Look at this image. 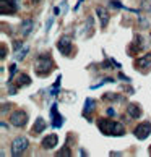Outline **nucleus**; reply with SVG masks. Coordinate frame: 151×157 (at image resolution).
<instances>
[{"mask_svg":"<svg viewBox=\"0 0 151 157\" xmlns=\"http://www.w3.org/2000/svg\"><path fill=\"white\" fill-rule=\"evenodd\" d=\"M97 128L106 136H124L125 135V126L115 120L99 118L97 120Z\"/></svg>","mask_w":151,"mask_h":157,"instance_id":"f257e3e1","label":"nucleus"},{"mask_svg":"<svg viewBox=\"0 0 151 157\" xmlns=\"http://www.w3.org/2000/svg\"><path fill=\"white\" fill-rule=\"evenodd\" d=\"M54 60H52V57L49 54H42L38 57L36 63H34V71H36L39 76H47V75L52 71V68H54Z\"/></svg>","mask_w":151,"mask_h":157,"instance_id":"f03ea898","label":"nucleus"},{"mask_svg":"<svg viewBox=\"0 0 151 157\" xmlns=\"http://www.w3.org/2000/svg\"><path fill=\"white\" fill-rule=\"evenodd\" d=\"M28 120H30V117H28V113L25 112V110H13V112L10 113V123L15 128L26 126Z\"/></svg>","mask_w":151,"mask_h":157,"instance_id":"7ed1b4c3","label":"nucleus"},{"mask_svg":"<svg viewBox=\"0 0 151 157\" xmlns=\"http://www.w3.org/2000/svg\"><path fill=\"white\" fill-rule=\"evenodd\" d=\"M28 146H30V141L25 138V136H18L13 139V143H11V155H21L25 151L28 149Z\"/></svg>","mask_w":151,"mask_h":157,"instance_id":"20e7f679","label":"nucleus"},{"mask_svg":"<svg viewBox=\"0 0 151 157\" xmlns=\"http://www.w3.org/2000/svg\"><path fill=\"white\" fill-rule=\"evenodd\" d=\"M133 135H135L137 139H146L149 135H151V123L149 121H143V123H138L135 128H133Z\"/></svg>","mask_w":151,"mask_h":157,"instance_id":"39448f33","label":"nucleus"},{"mask_svg":"<svg viewBox=\"0 0 151 157\" xmlns=\"http://www.w3.org/2000/svg\"><path fill=\"white\" fill-rule=\"evenodd\" d=\"M57 49H59L63 55L67 57H73V44H72V39L68 36H62L57 42Z\"/></svg>","mask_w":151,"mask_h":157,"instance_id":"423d86ee","label":"nucleus"},{"mask_svg":"<svg viewBox=\"0 0 151 157\" xmlns=\"http://www.w3.org/2000/svg\"><path fill=\"white\" fill-rule=\"evenodd\" d=\"M135 68L140 73H148L149 71V70H151V50L146 52V54H145L143 57H140V59H137Z\"/></svg>","mask_w":151,"mask_h":157,"instance_id":"0eeeda50","label":"nucleus"},{"mask_svg":"<svg viewBox=\"0 0 151 157\" xmlns=\"http://www.w3.org/2000/svg\"><path fill=\"white\" fill-rule=\"evenodd\" d=\"M145 49V39H143V36L141 34H137L135 37H133V42L130 44V47H129V50H127V54L129 55H137L138 52H141Z\"/></svg>","mask_w":151,"mask_h":157,"instance_id":"6e6552de","label":"nucleus"},{"mask_svg":"<svg viewBox=\"0 0 151 157\" xmlns=\"http://www.w3.org/2000/svg\"><path fill=\"white\" fill-rule=\"evenodd\" d=\"M0 7H2L3 15L16 13L20 8V0H0Z\"/></svg>","mask_w":151,"mask_h":157,"instance_id":"1a4fd4ad","label":"nucleus"},{"mask_svg":"<svg viewBox=\"0 0 151 157\" xmlns=\"http://www.w3.org/2000/svg\"><path fill=\"white\" fill-rule=\"evenodd\" d=\"M63 121H65V118L59 113V107H57V104H54L52 109H50V123H52V128H60L63 125Z\"/></svg>","mask_w":151,"mask_h":157,"instance_id":"9d476101","label":"nucleus"},{"mask_svg":"<svg viewBox=\"0 0 151 157\" xmlns=\"http://www.w3.org/2000/svg\"><path fill=\"white\" fill-rule=\"evenodd\" d=\"M127 113H129L130 118L137 120V118H140L141 115H143V110H141V107L138 105V104L132 102V104H129V107H127Z\"/></svg>","mask_w":151,"mask_h":157,"instance_id":"9b49d317","label":"nucleus"},{"mask_svg":"<svg viewBox=\"0 0 151 157\" xmlns=\"http://www.w3.org/2000/svg\"><path fill=\"white\" fill-rule=\"evenodd\" d=\"M57 143H59V138H57V135H49V136H46L44 139H42V147L44 149H54L55 146H57Z\"/></svg>","mask_w":151,"mask_h":157,"instance_id":"f8f14e48","label":"nucleus"},{"mask_svg":"<svg viewBox=\"0 0 151 157\" xmlns=\"http://www.w3.org/2000/svg\"><path fill=\"white\" fill-rule=\"evenodd\" d=\"M33 28H34V21L33 20H25L21 23V36L23 37L30 36L31 31H33Z\"/></svg>","mask_w":151,"mask_h":157,"instance_id":"ddd939ff","label":"nucleus"},{"mask_svg":"<svg viewBox=\"0 0 151 157\" xmlns=\"http://www.w3.org/2000/svg\"><path fill=\"white\" fill-rule=\"evenodd\" d=\"M96 13H97V16H99V20H101V26H102V29L106 28L107 25H109V13L104 8H96Z\"/></svg>","mask_w":151,"mask_h":157,"instance_id":"4468645a","label":"nucleus"},{"mask_svg":"<svg viewBox=\"0 0 151 157\" xmlns=\"http://www.w3.org/2000/svg\"><path fill=\"white\" fill-rule=\"evenodd\" d=\"M46 130V120L42 117H39L36 121H34V126H33V135H39Z\"/></svg>","mask_w":151,"mask_h":157,"instance_id":"2eb2a0df","label":"nucleus"},{"mask_svg":"<svg viewBox=\"0 0 151 157\" xmlns=\"http://www.w3.org/2000/svg\"><path fill=\"white\" fill-rule=\"evenodd\" d=\"M102 101H112V102H124L125 97L122 94H117V92H107V94L102 96Z\"/></svg>","mask_w":151,"mask_h":157,"instance_id":"dca6fc26","label":"nucleus"},{"mask_svg":"<svg viewBox=\"0 0 151 157\" xmlns=\"http://www.w3.org/2000/svg\"><path fill=\"white\" fill-rule=\"evenodd\" d=\"M96 107V101L94 99H86L85 101V109H83V117H88L89 112H93Z\"/></svg>","mask_w":151,"mask_h":157,"instance_id":"f3484780","label":"nucleus"},{"mask_svg":"<svg viewBox=\"0 0 151 157\" xmlns=\"http://www.w3.org/2000/svg\"><path fill=\"white\" fill-rule=\"evenodd\" d=\"M31 84V78L28 75H20L18 79H16V88H21V86H28Z\"/></svg>","mask_w":151,"mask_h":157,"instance_id":"a211bd4d","label":"nucleus"},{"mask_svg":"<svg viewBox=\"0 0 151 157\" xmlns=\"http://www.w3.org/2000/svg\"><path fill=\"white\" fill-rule=\"evenodd\" d=\"M28 52H30V47H28V45H23L18 52H15V59L16 60H23L28 55Z\"/></svg>","mask_w":151,"mask_h":157,"instance_id":"6ab92c4d","label":"nucleus"},{"mask_svg":"<svg viewBox=\"0 0 151 157\" xmlns=\"http://www.w3.org/2000/svg\"><path fill=\"white\" fill-rule=\"evenodd\" d=\"M141 7H143V10L151 11V0H141Z\"/></svg>","mask_w":151,"mask_h":157,"instance_id":"aec40b11","label":"nucleus"},{"mask_svg":"<svg viewBox=\"0 0 151 157\" xmlns=\"http://www.w3.org/2000/svg\"><path fill=\"white\" fill-rule=\"evenodd\" d=\"M55 155H72V151L68 149V147H63V149H60Z\"/></svg>","mask_w":151,"mask_h":157,"instance_id":"412c9836","label":"nucleus"},{"mask_svg":"<svg viewBox=\"0 0 151 157\" xmlns=\"http://www.w3.org/2000/svg\"><path fill=\"white\" fill-rule=\"evenodd\" d=\"M23 45H25V44H23L21 40H15V42H13V52H18Z\"/></svg>","mask_w":151,"mask_h":157,"instance_id":"4be33fe9","label":"nucleus"},{"mask_svg":"<svg viewBox=\"0 0 151 157\" xmlns=\"http://www.w3.org/2000/svg\"><path fill=\"white\" fill-rule=\"evenodd\" d=\"M15 71H16V63H11V65H10V73H11V76H13Z\"/></svg>","mask_w":151,"mask_h":157,"instance_id":"5701e85b","label":"nucleus"},{"mask_svg":"<svg viewBox=\"0 0 151 157\" xmlns=\"http://www.w3.org/2000/svg\"><path fill=\"white\" fill-rule=\"evenodd\" d=\"M107 115H109V117H115V112H114V109H107Z\"/></svg>","mask_w":151,"mask_h":157,"instance_id":"b1692460","label":"nucleus"},{"mask_svg":"<svg viewBox=\"0 0 151 157\" xmlns=\"http://www.w3.org/2000/svg\"><path fill=\"white\" fill-rule=\"evenodd\" d=\"M119 78H120V79H124V81H130L129 78L125 76V75H122V73H119Z\"/></svg>","mask_w":151,"mask_h":157,"instance_id":"393cba45","label":"nucleus"},{"mask_svg":"<svg viewBox=\"0 0 151 157\" xmlns=\"http://www.w3.org/2000/svg\"><path fill=\"white\" fill-rule=\"evenodd\" d=\"M33 2H41V0H33Z\"/></svg>","mask_w":151,"mask_h":157,"instance_id":"a878e982","label":"nucleus"},{"mask_svg":"<svg viewBox=\"0 0 151 157\" xmlns=\"http://www.w3.org/2000/svg\"><path fill=\"white\" fill-rule=\"evenodd\" d=\"M149 154H151V146H149Z\"/></svg>","mask_w":151,"mask_h":157,"instance_id":"bb28decb","label":"nucleus"}]
</instances>
